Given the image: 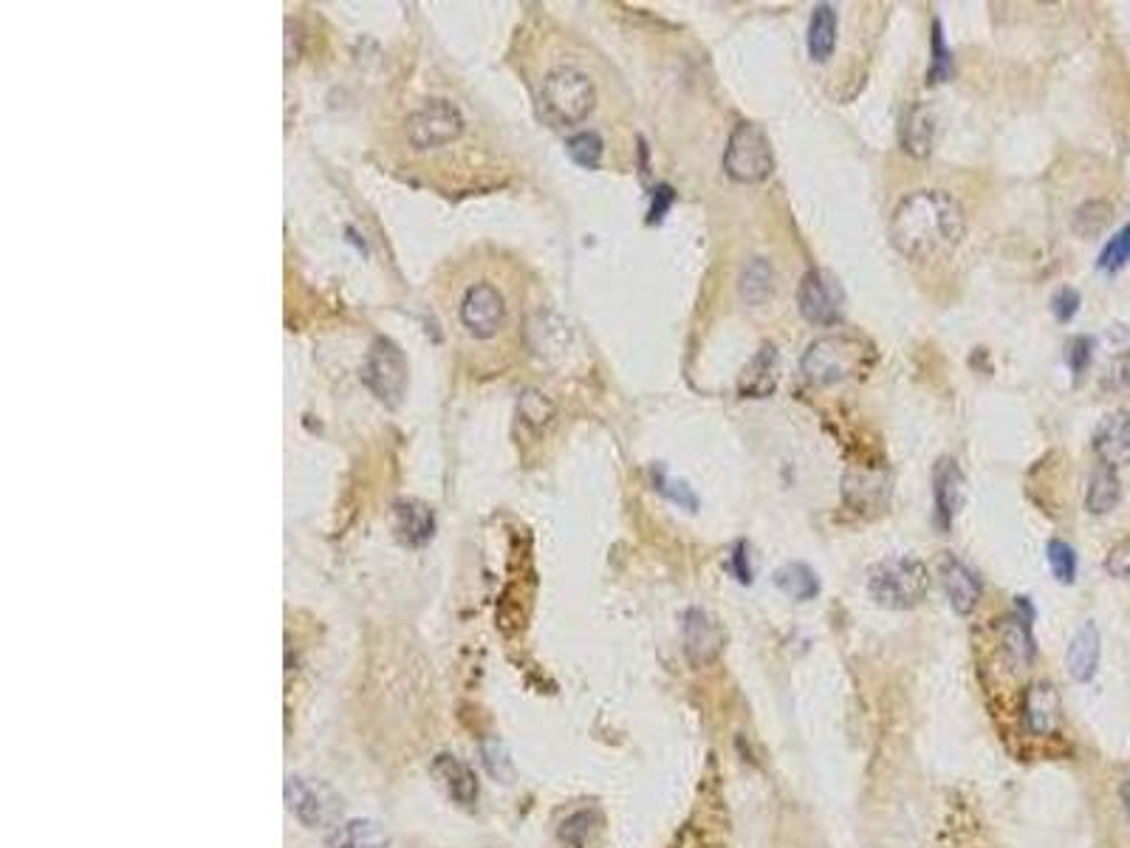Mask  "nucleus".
Masks as SVG:
<instances>
[{"instance_id":"9d476101","label":"nucleus","mask_w":1130,"mask_h":848,"mask_svg":"<svg viewBox=\"0 0 1130 848\" xmlns=\"http://www.w3.org/2000/svg\"><path fill=\"white\" fill-rule=\"evenodd\" d=\"M461 323L478 339L492 337L503 323V297L492 283H475L461 301Z\"/></svg>"},{"instance_id":"f03ea898","label":"nucleus","mask_w":1130,"mask_h":848,"mask_svg":"<svg viewBox=\"0 0 1130 848\" xmlns=\"http://www.w3.org/2000/svg\"><path fill=\"white\" fill-rule=\"evenodd\" d=\"M871 362L873 351L862 337L832 334V337L814 339L808 346V351L803 354V373L814 385H834V382L865 373Z\"/></svg>"},{"instance_id":"ddd939ff","label":"nucleus","mask_w":1130,"mask_h":848,"mask_svg":"<svg viewBox=\"0 0 1130 848\" xmlns=\"http://www.w3.org/2000/svg\"><path fill=\"white\" fill-rule=\"evenodd\" d=\"M1023 725L1034 738L1054 736L1063 721V705H1060V693L1048 682H1032L1023 691Z\"/></svg>"},{"instance_id":"4468645a","label":"nucleus","mask_w":1130,"mask_h":848,"mask_svg":"<svg viewBox=\"0 0 1130 848\" xmlns=\"http://www.w3.org/2000/svg\"><path fill=\"white\" fill-rule=\"evenodd\" d=\"M1094 453L1099 464L1119 470L1130 464V411H1113L1102 416L1094 431Z\"/></svg>"},{"instance_id":"0eeeda50","label":"nucleus","mask_w":1130,"mask_h":848,"mask_svg":"<svg viewBox=\"0 0 1130 848\" xmlns=\"http://www.w3.org/2000/svg\"><path fill=\"white\" fill-rule=\"evenodd\" d=\"M797 308L814 326H837L845 308V294L837 278L823 269H808L797 289Z\"/></svg>"},{"instance_id":"e433bc0d","label":"nucleus","mask_w":1130,"mask_h":848,"mask_svg":"<svg viewBox=\"0 0 1130 848\" xmlns=\"http://www.w3.org/2000/svg\"><path fill=\"white\" fill-rule=\"evenodd\" d=\"M1052 312L1060 323H1068L1074 314L1079 312V292L1072 286H1063L1054 292L1052 297Z\"/></svg>"},{"instance_id":"c9c22d12","label":"nucleus","mask_w":1130,"mask_h":848,"mask_svg":"<svg viewBox=\"0 0 1130 848\" xmlns=\"http://www.w3.org/2000/svg\"><path fill=\"white\" fill-rule=\"evenodd\" d=\"M727 568H729V575H732L738 583H743V586H749V583H752V566H749L747 541L735 543L732 552H729Z\"/></svg>"},{"instance_id":"4c0bfd02","label":"nucleus","mask_w":1130,"mask_h":848,"mask_svg":"<svg viewBox=\"0 0 1130 848\" xmlns=\"http://www.w3.org/2000/svg\"><path fill=\"white\" fill-rule=\"evenodd\" d=\"M1091 348H1094V343L1088 337H1074L1072 343H1068L1066 359L1077 377L1085 371V368H1088V362H1091Z\"/></svg>"},{"instance_id":"a19ab883","label":"nucleus","mask_w":1130,"mask_h":848,"mask_svg":"<svg viewBox=\"0 0 1130 848\" xmlns=\"http://www.w3.org/2000/svg\"><path fill=\"white\" fill-rule=\"evenodd\" d=\"M670 204H673V189H670L667 184H664V187L656 189V196H653V207H650V221H653V224L662 221Z\"/></svg>"},{"instance_id":"bb28decb","label":"nucleus","mask_w":1130,"mask_h":848,"mask_svg":"<svg viewBox=\"0 0 1130 848\" xmlns=\"http://www.w3.org/2000/svg\"><path fill=\"white\" fill-rule=\"evenodd\" d=\"M388 837L382 835L377 823L354 820L334 835L332 848H384Z\"/></svg>"},{"instance_id":"c85d7f7f","label":"nucleus","mask_w":1130,"mask_h":848,"mask_svg":"<svg viewBox=\"0 0 1130 848\" xmlns=\"http://www.w3.org/2000/svg\"><path fill=\"white\" fill-rule=\"evenodd\" d=\"M1046 557H1048V566H1052V575L1057 577L1063 586H1068V583L1077 580V552H1074L1072 543L1054 537V541H1048V546H1046Z\"/></svg>"},{"instance_id":"7c9ffc66","label":"nucleus","mask_w":1130,"mask_h":848,"mask_svg":"<svg viewBox=\"0 0 1130 848\" xmlns=\"http://www.w3.org/2000/svg\"><path fill=\"white\" fill-rule=\"evenodd\" d=\"M1130 263V221L1119 229L1111 241L1105 243L1102 254H1099V269L1108 274H1117L1119 269H1124Z\"/></svg>"},{"instance_id":"f8f14e48","label":"nucleus","mask_w":1130,"mask_h":848,"mask_svg":"<svg viewBox=\"0 0 1130 848\" xmlns=\"http://www.w3.org/2000/svg\"><path fill=\"white\" fill-rule=\"evenodd\" d=\"M286 797L294 815L306 826H328L339 815L337 797L325 786H319V783H308L303 778H289Z\"/></svg>"},{"instance_id":"dca6fc26","label":"nucleus","mask_w":1130,"mask_h":848,"mask_svg":"<svg viewBox=\"0 0 1130 848\" xmlns=\"http://www.w3.org/2000/svg\"><path fill=\"white\" fill-rule=\"evenodd\" d=\"M843 496L857 512H882L890 503V476L882 470H848L843 476Z\"/></svg>"},{"instance_id":"7ed1b4c3","label":"nucleus","mask_w":1130,"mask_h":848,"mask_svg":"<svg viewBox=\"0 0 1130 848\" xmlns=\"http://www.w3.org/2000/svg\"><path fill=\"white\" fill-rule=\"evenodd\" d=\"M868 591L890 611L916 608L930 591V572L916 557H888L868 572Z\"/></svg>"},{"instance_id":"39448f33","label":"nucleus","mask_w":1130,"mask_h":848,"mask_svg":"<svg viewBox=\"0 0 1130 848\" xmlns=\"http://www.w3.org/2000/svg\"><path fill=\"white\" fill-rule=\"evenodd\" d=\"M724 170L741 184H758L772 176L774 151L760 124L741 122L735 128L724 151Z\"/></svg>"},{"instance_id":"20e7f679","label":"nucleus","mask_w":1130,"mask_h":848,"mask_svg":"<svg viewBox=\"0 0 1130 848\" xmlns=\"http://www.w3.org/2000/svg\"><path fill=\"white\" fill-rule=\"evenodd\" d=\"M540 102H543V113H546L548 122H554L557 128H568V124H579L594 111L597 94H594L588 74L563 66L546 77Z\"/></svg>"},{"instance_id":"412c9836","label":"nucleus","mask_w":1130,"mask_h":848,"mask_svg":"<svg viewBox=\"0 0 1130 848\" xmlns=\"http://www.w3.org/2000/svg\"><path fill=\"white\" fill-rule=\"evenodd\" d=\"M837 48V12L832 3H819L808 23V54L817 63H825Z\"/></svg>"},{"instance_id":"a211bd4d","label":"nucleus","mask_w":1130,"mask_h":848,"mask_svg":"<svg viewBox=\"0 0 1130 848\" xmlns=\"http://www.w3.org/2000/svg\"><path fill=\"white\" fill-rule=\"evenodd\" d=\"M778 371L780 357L772 343H763L752 359L747 362L743 373L738 377V393L743 399H769L778 391Z\"/></svg>"},{"instance_id":"6e6552de","label":"nucleus","mask_w":1130,"mask_h":848,"mask_svg":"<svg viewBox=\"0 0 1130 848\" xmlns=\"http://www.w3.org/2000/svg\"><path fill=\"white\" fill-rule=\"evenodd\" d=\"M365 385L371 388L382 402L396 405L408 385V362L390 339H377L368 351L362 371Z\"/></svg>"},{"instance_id":"2eb2a0df","label":"nucleus","mask_w":1130,"mask_h":848,"mask_svg":"<svg viewBox=\"0 0 1130 848\" xmlns=\"http://www.w3.org/2000/svg\"><path fill=\"white\" fill-rule=\"evenodd\" d=\"M938 577H942V588L947 594L953 611L969 617L978 608V602H981V583H978L973 568L955 555H947L938 563Z\"/></svg>"},{"instance_id":"72a5a7b5","label":"nucleus","mask_w":1130,"mask_h":848,"mask_svg":"<svg viewBox=\"0 0 1130 848\" xmlns=\"http://www.w3.org/2000/svg\"><path fill=\"white\" fill-rule=\"evenodd\" d=\"M1105 572L1117 580L1130 583V535L1122 537L1119 543H1113L1108 557H1105Z\"/></svg>"},{"instance_id":"f3484780","label":"nucleus","mask_w":1130,"mask_h":848,"mask_svg":"<svg viewBox=\"0 0 1130 848\" xmlns=\"http://www.w3.org/2000/svg\"><path fill=\"white\" fill-rule=\"evenodd\" d=\"M998 640H1001V656L1003 665L1012 673H1026L1029 667L1034 665V656H1037V645H1034L1032 626L1026 620H1020L1018 613L1012 617H1003L998 622Z\"/></svg>"},{"instance_id":"1a4fd4ad","label":"nucleus","mask_w":1130,"mask_h":848,"mask_svg":"<svg viewBox=\"0 0 1130 848\" xmlns=\"http://www.w3.org/2000/svg\"><path fill=\"white\" fill-rule=\"evenodd\" d=\"M682 642L687 660L695 667H707L727 648V628L715 613L704 611V608H687L682 613Z\"/></svg>"},{"instance_id":"6ab92c4d","label":"nucleus","mask_w":1130,"mask_h":848,"mask_svg":"<svg viewBox=\"0 0 1130 848\" xmlns=\"http://www.w3.org/2000/svg\"><path fill=\"white\" fill-rule=\"evenodd\" d=\"M938 131V113L930 102H919L910 108L902 124V151L916 159H927L933 153Z\"/></svg>"},{"instance_id":"b1692460","label":"nucleus","mask_w":1130,"mask_h":848,"mask_svg":"<svg viewBox=\"0 0 1130 848\" xmlns=\"http://www.w3.org/2000/svg\"><path fill=\"white\" fill-rule=\"evenodd\" d=\"M433 772H436L438 781L444 783V790H447L455 801L464 803V806H472L475 797H478V783H475L472 772H469L461 761L442 755L436 761V767H433Z\"/></svg>"},{"instance_id":"79ce46f5","label":"nucleus","mask_w":1130,"mask_h":848,"mask_svg":"<svg viewBox=\"0 0 1130 848\" xmlns=\"http://www.w3.org/2000/svg\"><path fill=\"white\" fill-rule=\"evenodd\" d=\"M1117 806H1119V815H1122L1124 826H1128V829H1130V778L1119 781V786H1117Z\"/></svg>"},{"instance_id":"9b49d317","label":"nucleus","mask_w":1130,"mask_h":848,"mask_svg":"<svg viewBox=\"0 0 1130 848\" xmlns=\"http://www.w3.org/2000/svg\"><path fill=\"white\" fill-rule=\"evenodd\" d=\"M967 498V478L955 458H938L933 467V507H936V523L942 532L953 526L955 515L961 512Z\"/></svg>"},{"instance_id":"4be33fe9","label":"nucleus","mask_w":1130,"mask_h":848,"mask_svg":"<svg viewBox=\"0 0 1130 848\" xmlns=\"http://www.w3.org/2000/svg\"><path fill=\"white\" fill-rule=\"evenodd\" d=\"M1119 498H1122V483H1119L1117 470L1099 464L1097 470H1094L1091 481H1088L1085 507H1088L1091 515H1108V512L1119 503Z\"/></svg>"},{"instance_id":"f257e3e1","label":"nucleus","mask_w":1130,"mask_h":848,"mask_svg":"<svg viewBox=\"0 0 1130 848\" xmlns=\"http://www.w3.org/2000/svg\"><path fill=\"white\" fill-rule=\"evenodd\" d=\"M890 241L910 261H933L961 243L964 207L944 189H919L899 202L890 218Z\"/></svg>"},{"instance_id":"a878e982","label":"nucleus","mask_w":1130,"mask_h":848,"mask_svg":"<svg viewBox=\"0 0 1130 848\" xmlns=\"http://www.w3.org/2000/svg\"><path fill=\"white\" fill-rule=\"evenodd\" d=\"M774 586L797 602H808L819 594L817 575H814L812 566H806V563H786L783 568H778V572H774Z\"/></svg>"},{"instance_id":"393cba45","label":"nucleus","mask_w":1130,"mask_h":848,"mask_svg":"<svg viewBox=\"0 0 1130 848\" xmlns=\"http://www.w3.org/2000/svg\"><path fill=\"white\" fill-rule=\"evenodd\" d=\"M774 289V272L772 263L767 258H752V261L743 267L741 281H738V292H741V301L747 306H760L772 297Z\"/></svg>"},{"instance_id":"f704fd0d","label":"nucleus","mask_w":1130,"mask_h":848,"mask_svg":"<svg viewBox=\"0 0 1130 848\" xmlns=\"http://www.w3.org/2000/svg\"><path fill=\"white\" fill-rule=\"evenodd\" d=\"M653 476H656V490L664 492L667 498H673L676 503H682V507H687L689 512H695L698 509V498H695V492L689 490L687 483L682 481H670L667 476H664V470H653Z\"/></svg>"},{"instance_id":"2f4dec72","label":"nucleus","mask_w":1130,"mask_h":848,"mask_svg":"<svg viewBox=\"0 0 1130 848\" xmlns=\"http://www.w3.org/2000/svg\"><path fill=\"white\" fill-rule=\"evenodd\" d=\"M1108 221H1111V207H1108L1105 202H1091V204H1083V207L1077 209V216H1074V229H1077L1083 238H1091V236H1099V232L1108 227Z\"/></svg>"},{"instance_id":"aec40b11","label":"nucleus","mask_w":1130,"mask_h":848,"mask_svg":"<svg viewBox=\"0 0 1130 848\" xmlns=\"http://www.w3.org/2000/svg\"><path fill=\"white\" fill-rule=\"evenodd\" d=\"M1099 656H1102V640H1099V628L1094 622H1083L1077 633H1074L1072 645H1068L1066 653V665L1068 673H1072L1074 682L1079 685H1088L1094 676H1097Z\"/></svg>"},{"instance_id":"ea45409f","label":"nucleus","mask_w":1130,"mask_h":848,"mask_svg":"<svg viewBox=\"0 0 1130 848\" xmlns=\"http://www.w3.org/2000/svg\"><path fill=\"white\" fill-rule=\"evenodd\" d=\"M1108 379H1111V385L1119 388V391H1130V351L1119 354V357L1113 359Z\"/></svg>"},{"instance_id":"5701e85b","label":"nucleus","mask_w":1130,"mask_h":848,"mask_svg":"<svg viewBox=\"0 0 1130 848\" xmlns=\"http://www.w3.org/2000/svg\"><path fill=\"white\" fill-rule=\"evenodd\" d=\"M396 532L410 546H422L433 537V512L419 501H404L396 507Z\"/></svg>"},{"instance_id":"473e14b6","label":"nucleus","mask_w":1130,"mask_h":848,"mask_svg":"<svg viewBox=\"0 0 1130 848\" xmlns=\"http://www.w3.org/2000/svg\"><path fill=\"white\" fill-rule=\"evenodd\" d=\"M568 156H572L579 167H599V159H602V139L591 131L577 133V137L568 139Z\"/></svg>"},{"instance_id":"c756f323","label":"nucleus","mask_w":1130,"mask_h":848,"mask_svg":"<svg viewBox=\"0 0 1130 848\" xmlns=\"http://www.w3.org/2000/svg\"><path fill=\"white\" fill-rule=\"evenodd\" d=\"M594 823H597V815H594V812H574V815L565 817L563 826H559V840L568 848H585L594 835Z\"/></svg>"},{"instance_id":"423d86ee","label":"nucleus","mask_w":1130,"mask_h":848,"mask_svg":"<svg viewBox=\"0 0 1130 848\" xmlns=\"http://www.w3.org/2000/svg\"><path fill=\"white\" fill-rule=\"evenodd\" d=\"M461 128V113L447 99H430L408 117V139L419 151L444 148L453 139H458Z\"/></svg>"},{"instance_id":"cd10ccee","label":"nucleus","mask_w":1130,"mask_h":848,"mask_svg":"<svg viewBox=\"0 0 1130 848\" xmlns=\"http://www.w3.org/2000/svg\"><path fill=\"white\" fill-rule=\"evenodd\" d=\"M953 77V52L947 46V37H944L942 20H933V29H930V72L927 79L933 83H947Z\"/></svg>"},{"instance_id":"58836bf2","label":"nucleus","mask_w":1130,"mask_h":848,"mask_svg":"<svg viewBox=\"0 0 1130 848\" xmlns=\"http://www.w3.org/2000/svg\"><path fill=\"white\" fill-rule=\"evenodd\" d=\"M483 761H487L489 772H492L495 778L512 775V770H509V761H507V752H503V747L498 744V741H487V744H483Z\"/></svg>"}]
</instances>
